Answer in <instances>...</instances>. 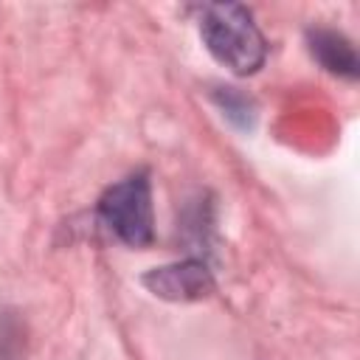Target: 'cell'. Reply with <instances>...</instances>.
<instances>
[{
    "mask_svg": "<svg viewBox=\"0 0 360 360\" xmlns=\"http://www.w3.org/2000/svg\"><path fill=\"white\" fill-rule=\"evenodd\" d=\"M101 222L132 248H146L155 239V217H152V186L146 172L129 174L104 188L98 197Z\"/></svg>",
    "mask_w": 360,
    "mask_h": 360,
    "instance_id": "obj_2",
    "label": "cell"
},
{
    "mask_svg": "<svg viewBox=\"0 0 360 360\" xmlns=\"http://www.w3.org/2000/svg\"><path fill=\"white\" fill-rule=\"evenodd\" d=\"M309 51L312 56L335 76H343V79H357V70H360V62H357V53L352 48V42L338 34V31H329V28H315L309 31Z\"/></svg>",
    "mask_w": 360,
    "mask_h": 360,
    "instance_id": "obj_4",
    "label": "cell"
},
{
    "mask_svg": "<svg viewBox=\"0 0 360 360\" xmlns=\"http://www.w3.org/2000/svg\"><path fill=\"white\" fill-rule=\"evenodd\" d=\"M214 98H217V104L225 110V115H228L233 124L250 127V121H253V104H250V98H245V96L236 93L233 87H219V90L214 93Z\"/></svg>",
    "mask_w": 360,
    "mask_h": 360,
    "instance_id": "obj_5",
    "label": "cell"
},
{
    "mask_svg": "<svg viewBox=\"0 0 360 360\" xmlns=\"http://www.w3.org/2000/svg\"><path fill=\"white\" fill-rule=\"evenodd\" d=\"M141 281L152 295L166 301H200L214 292V276L197 259L155 267Z\"/></svg>",
    "mask_w": 360,
    "mask_h": 360,
    "instance_id": "obj_3",
    "label": "cell"
},
{
    "mask_svg": "<svg viewBox=\"0 0 360 360\" xmlns=\"http://www.w3.org/2000/svg\"><path fill=\"white\" fill-rule=\"evenodd\" d=\"M200 37L208 53L228 70L248 76L264 65L267 42L248 6L211 3L200 14Z\"/></svg>",
    "mask_w": 360,
    "mask_h": 360,
    "instance_id": "obj_1",
    "label": "cell"
}]
</instances>
